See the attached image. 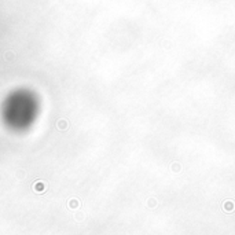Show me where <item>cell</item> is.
Instances as JSON below:
<instances>
[{
	"instance_id": "obj_2",
	"label": "cell",
	"mask_w": 235,
	"mask_h": 235,
	"mask_svg": "<svg viewBox=\"0 0 235 235\" xmlns=\"http://www.w3.org/2000/svg\"><path fill=\"white\" fill-rule=\"evenodd\" d=\"M36 191H44V188H46V186H44V183L41 182H37L36 183Z\"/></svg>"
},
{
	"instance_id": "obj_1",
	"label": "cell",
	"mask_w": 235,
	"mask_h": 235,
	"mask_svg": "<svg viewBox=\"0 0 235 235\" xmlns=\"http://www.w3.org/2000/svg\"><path fill=\"white\" fill-rule=\"evenodd\" d=\"M66 126H68V122H66L65 120H59V121H58V129L63 131V129H66Z\"/></svg>"
}]
</instances>
